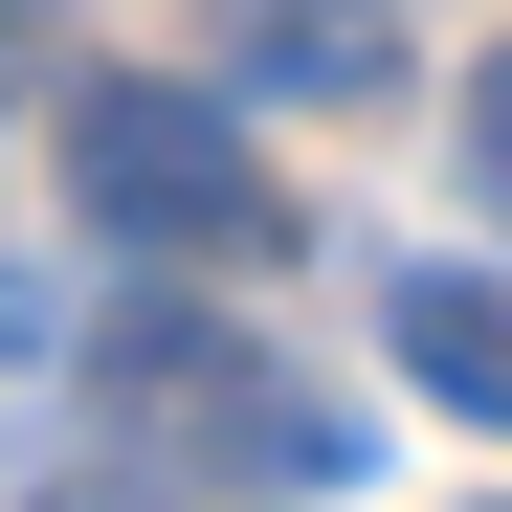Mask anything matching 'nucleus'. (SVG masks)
Returning <instances> with one entry per match:
<instances>
[{
  "label": "nucleus",
  "instance_id": "f257e3e1",
  "mask_svg": "<svg viewBox=\"0 0 512 512\" xmlns=\"http://www.w3.org/2000/svg\"><path fill=\"white\" fill-rule=\"evenodd\" d=\"M67 201H90L134 268H245L268 201V134H245L201 67H67Z\"/></svg>",
  "mask_w": 512,
  "mask_h": 512
},
{
  "label": "nucleus",
  "instance_id": "f03ea898",
  "mask_svg": "<svg viewBox=\"0 0 512 512\" xmlns=\"http://www.w3.org/2000/svg\"><path fill=\"white\" fill-rule=\"evenodd\" d=\"M201 90H223V112H245V90L379 112V90H401V23H379V0H223V67H201Z\"/></svg>",
  "mask_w": 512,
  "mask_h": 512
},
{
  "label": "nucleus",
  "instance_id": "7ed1b4c3",
  "mask_svg": "<svg viewBox=\"0 0 512 512\" xmlns=\"http://www.w3.org/2000/svg\"><path fill=\"white\" fill-rule=\"evenodd\" d=\"M379 357L446 401V423H512V268H401L379 290Z\"/></svg>",
  "mask_w": 512,
  "mask_h": 512
},
{
  "label": "nucleus",
  "instance_id": "20e7f679",
  "mask_svg": "<svg viewBox=\"0 0 512 512\" xmlns=\"http://www.w3.org/2000/svg\"><path fill=\"white\" fill-rule=\"evenodd\" d=\"M468 201L512 223V67H468Z\"/></svg>",
  "mask_w": 512,
  "mask_h": 512
},
{
  "label": "nucleus",
  "instance_id": "39448f33",
  "mask_svg": "<svg viewBox=\"0 0 512 512\" xmlns=\"http://www.w3.org/2000/svg\"><path fill=\"white\" fill-rule=\"evenodd\" d=\"M23 23H45V0H0V67H23Z\"/></svg>",
  "mask_w": 512,
  "mask_h": 512
}]
</instances>
